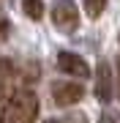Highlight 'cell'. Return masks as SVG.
<instances>
[{
	"label": "cell",
	"mask_w": 120,
	"mask_h": 123,
	"mask_svg": "<svg viewBox=\"0 0 120 123\" xmlns=\"http://www.w3.org/2000/svg\"><path fill=\"white\" fill-rule=\"evenodd\" d=\"M38 118V96L33 90H14L6 101L0 123H36Z\"/></svg>",
	"instance_id": "6da1fadb"
},
{
	"label": "cell",
	"mask_w": 120,
	"mask_h": 123,
	"mask_svg": "<svg viewBox=\"0 0 120 123\" xmlns=\"http://www.w3.org/2000/svg\"><path fill=\"white\" fill-rule=\"evenodd\" d=\"M52 22L63 33H74L79 27V8L74 0H55L52 3Z\"/></svg>",
	"instance_id": "7a4b0ae2"
},
{
	"label": "cell",
	"mask_w": 120,
	"mask_h": 123,
	"mask_svg": "<svg viewBox=\"0 0 120 123\" xmlns=\"http://www.w3.org/2000/svg\"><path fill=\"white\" fill-rule=\"evenodd\" d=\"M52 98L57 107H74L79 104L82 96H85V88L79 82H68V79H57V82H52Z\"/></svg>",
	"instance_id": "3957f363"
},
{
	"label": "cell",
	"mask_w": 120,
	"mask_h": 123,
	"mask_svg": "<svg viewBox=\"0 0 120 123\" xmlns=\"http://www.w3.org/2000/svg\"><path fill=\"white\" fill-rule=\"evenodd\" d=\"M93 90H96V98L101 101V104H109L112 101L115 74H112V66L107 60H98V66H96V85H93Z\"/></svg>",
	"instance_id": "277c9868"
},
{
	"label": "cell",
	"mask_w": 120,
	"mask_h": 123,
	"mask_svg": "<svg viewBox=\"0 0 120 123\" xmlns=\"http://www.w3.org/2000/svg\"><path fill=\"white\" fill-rule=\"evenodd\" d=\"M57 68L63 71V74L76 77V79H87L90 77V66L82 60L79 55H74V52H60L57 55Z\"/></svg>",
	"instance_id": "5b68a950"
},
{
	"label": "cell",
	"mask_w": 120,
	"mask_h": 123,
	"mask_svg": "<svg viewBox=\"0 0 120 123\" xmlns=\"http://www.w3.org/2000/svg\"><path fill=\"white\" fill-rule=\"evenodd\" d=\"M22 11L30 19H41L44 17V0H22Z\"/></svg>",
	"instance_id": "8992f818"
},
{
	"label": "cell",
	"mask_w": 120,
	"mask_h": 123,
	"mask_svg": "<svg viewBox=\"0 0 120 123\" xmlns=\"http://www.w3.org/2000/svg\"><path fill=\"white\" fill-rule=\"evenodd\" d=\"M107 8V0H85V11H87L90 19H98Z\"/></svg>",
	"instance_id": "52a82bcc"
},
{
	"label": "cell",
	"mask_w": 120,
	"mask_h": 123,
	"mask_svg": "<svg viewBox=\"0 0 120 123\" xmlns=\"http://www.w3.org/2000/svg\"><path fill=\"white\" fill-rule=\"evenodd\" d=\"M8 27H11V22H8V17H6L3 11H0V36H8Z\"/></svg>",
	"instance_id": "ba28073f"
},
{
	"label": "cell",
	"mask_w": 120,
	"mask_h": 123,
	"mask_svg": "<svg viewBox=\"0 0 120 123\" xmlns=\"http://www.w3.org/2000/svg\"><path fill=\"white\" fill-rule=\"evenodd\" d=\"M101 123H120V115L117 112H104L101 115Z\"/></svg>",
	"instance_id": "9c48e42d"
},
{
	"label": "cell",
	"mask_w": 120,
	"mask_h": 123,
	"mask_svg": "<svg viewBox=\"0 0 120 123\" xmlns=\"http://www.w3.org/2000/svg\"><path fill=\"white\" fill-rule=\"evenodd\" d=\"M117 98H120V57H117Z\"/></svg>",
	"instance_id": "30bf717a"
},
{
	"label": "cell",
	"mask_w": 120,
	"mask_h": 123,
	"mask_svg": "<svg viewBox=\"0 0 120 123\" xmlns=\"http://www.w3.org/2000/svg\"><path fill=\"white\" fill-rule=\"evenodd\" d=\"M46 123H60V120H46Z\"/></svg>",
	"instance_id": "8fae6325"
}]
</instances>
